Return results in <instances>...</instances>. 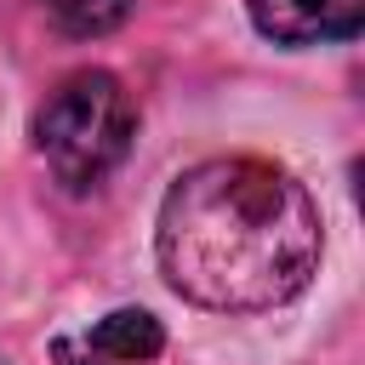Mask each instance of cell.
<instances>
[{"instance_id": "1", "label": "cell", "mask_w": 365, "mask_h": 365, "mask_svg": "<svg viewBox=\"0 0 365 365\" xmlns=\"http://www.w3.org/2000/svg\"><path fill=\"white\" fill-rule=\"evenodd\" d=\"M154 251L177 297L217 314H262L319 274V211L285 165L222 154L165 188Z\"/></svg>"}, {"instance_id": "2", "label": "cell", "mask_w": 365, "mask_h": 365, "mask_svg": "<svg viewBox=\"0 0 365 365\" xmlns=\"http://www.w3.org/2000/svg\"><path fill=\"white\" fill-rule=\"evenodd\" d=\"M137 108L108 68H80L57 80L34 114V148L63 188H97L131 148Z\"/></svg>"}, {"instance_id": "3", "label": "cell", "mask_w": 365, "mask_h": 365, "mask_svg": "<svg viewBox=\"0 0 365 365\" xmlns=\"http://www.w3.org/2000/svg\"><path fill=\"white\" fill-rule=\"evenodd\" d=\"M251 23L279 46L354 40L365 23V0H251Z\"/></svg>"}, {"instance_id": "4", "label": "cell", "mask_w": 365, "mask_h": 365, "mask_svg": "<svg viewBox=\"0 0 365 365\" xmlns=\"http://www.w3.org/2000/svg\"><path fill=\"white\" fill-rule=\"evenodd\" d=\"M86 342H91V354H97L103 365H148V359H160L165 331H160V319L143 314V308H114V314H103V319L86 331Z\"/></svg>"}, {"instance_id": "5", "label": "cell", "mask_w": 365, "mask_h": 365, "mask_svg": "<svg viewBox=\"0 0 365 365\" xmlns=\"http://www.w3.org/2000/svg\"><path fill=\"white\" fill-rule=\"evenodd\" d=\"M40 6H46V17H51L63 34L91 40V34L120 29V23L131 17V6H137V0H40Z\"/></svg>"}, {"instance_id": "6", "label": "cell", "mask_w": 365, "mask_h": 365, "mask_svg": "<svg viewBox=\"0 0 365 365\" xmlns=\"http://www.w3.org/2000/svg\"><path fill=\"white\" fill-rule=\"evenodd\" d=\"M51 359H57V365H103L86 336H57V342H51Z\"/></svg>"}]
</instances>
